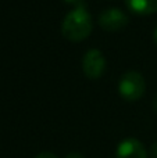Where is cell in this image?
Segmentation results:
<instances>
[{"mask_svg": "<svg viewBox=\"0 0 157 158\" xmlns=\"http://www.w3.org/2000/svg\"><path fill=\"white\" fill-rule=\"evenodd\" d=\"M93 24L92 17L88 10L83 7H75L71 10L63 19L61 24V33L70 42H82L92 33Z\"/></svg>", "mask_w": 157, "mask_h": 158, "instance_id": "1", "label": "cell"}, {"mask_svg": "<svg viewBox=\"0 0 157 158\" xmlns=\"http://www.w3.org/2000/svg\"><path fill=\"white\" fill-rule=\"evenodd\" d=\"M146 90V82L141 72L128 71L118 82V93L127 101H138Z\"/></svg>", "mask_w": 157, "mask_h": 158, "instance_id": "2", "label": "cell"}, {"mask_svg": "<svg viewBox=\"0 0 157 158\" xmlns=\"http://www.w3.org/2000/svg\"><path fill=\"white\" fill-rule=\"evenodd\" d=\"M128 21H129L128 15L117 7L103 10L97 18L100 28L106 32H118L120 29L127 27Z\"/></svg>", "mask_w": 157, "mask_h": 158, "instance_id": "3", "label": "cell"}, {"mask_svg": "<svg viewBox=\"0 0 157 158\" xmlns=\"http://www.w3.org/2000/svg\"><path fill=\"white\" fill-rule=\"evenodd\" d=\"M106 69V58L102 52L97 49H91L85 53L82 58V71L86 78L99 79L104 74Z\"/></svg>", "mask_w": 157, "mask_h": 158, "instance_id": "4", "label": "cell"}, {"mask_svg": "<svg viewBox=\"0 0 157 158\" xmlns=\"http://www.w3.org/2000/svg\"><path fill=\"white\" fill-rule=\"evenodd\" d=\"M116 158H147V151L141 140L128 137L118 144Z\"/></svg>", "mask_w": 157, "mask_h": 158, "instance_id": "5", "label": "cell"}, {"mask_svg": "<svg viewBox=\"0 0 157 158\" xmlns=\"http://www.w3.org/2000/svg\"><path fill=\"white\" fill-rule=\"evenodd\" d=\"M125 4L132 13L139 15L157 13V0H125Z\"/></svg>", "mask_w": 157, "mask_h": 158, "instance_id": "6", "label": "cell"}, {"mask_svg": "<svg viewBox=\"0 0 157 158\" xmlns=\"http://www.w3.org/2000/svg\"><path fill=\"white\" fill-rule=\"evenodd\" d=\"M35 158H57V156L53 153H50V151H43V153L38 154Z\"/></svg>", "mask_w": 157, "mask_h": 158, "instance_id": "7", "label": "cell"}, {"mask_svg": "<svg viewBox=\"0 0 157 158\" xmlns=\"http://www.w3.org/2000/svg\"><path fill=\"white\" fill-rule=\"evenodd\" d=\"M63 2L68 3V4H74L75 7H83V0H63Z\"/></svg>", "mask_w": 157, "mask_h": 158, "instance_id": "8", "label": "cell"}, {"mask_svg": "<svg viewBox=\"0 0 157 158\" xmlns=\"http://www.w3.org/2000/svg\"><path fill=\"white\" fill-rule=\"evenodd\" d=\"M149 158H157V142H156V143H153L152 147H150Z\"/></svg>", "mask_w": 157, "mask_h": 158, "instance_id": "9", "label": "cell"}, {"mask_svg": "<svg viewBox=\"0 0 157 158\" xmlns=\"http://www.w3.org/2000/svg\"><path fill=\"white\" fill-rule=\"evenodd\" d=\"M64 158H85V157H83L81 153H75V151H74V153H70V154H67V156L64 157Z\"/></svg>", "mask_w": 157, "mask_h": 158, "instance_id": "10", "label": "cell"}, {"mask_svg": "<svg viewBox=\"0 0 157 158\" xmlns=\"http://www.w3.org/2000/svg\"><path fill=\"white\" fill-rule=\"evenodd\" d=\"M153 108H155V111L157 112V96L155 97V100H153Z\"/></svg>", "mask_w": 157, "mask_h": 158, "instance_id": "11", "label": "cell"}, {"mask_svg": "<svg viewBox=\"0 0 157 158\" xmlns=\"http://www.w3.org/2000/svg\"><path fill=\"white\" fill-rule=\"evenodd\" d=\"M153 40H155V43L157 44V28L155 29V32H153Z\"/></svg>", "mask_w": 157, "mask_h": 158, "instance_id": "12", "label": "cell"}]
</instances>
